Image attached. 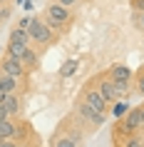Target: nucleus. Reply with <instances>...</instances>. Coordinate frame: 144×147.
<instances>
[{
	"mask_svg": "<svg viewBox=\"0 0 144 147\" xmlns=\"http://www.w3.org/2000/svg\"><path fill=\"white\" fill-rule=\"evenodd\" d=\"M20 60H23V65H25L27 72H35V70L40 67V57H38V53H35V47H25V53L20 55Z\"/></svg>",
	"mask_w": 144,
	"mask_h": 147,
	"instance_id": "nucleus-9",
	"label": "nucleus"
},
{
	"mask_svg": "<svg viewBox=\"0 0 144 147\" xmlns=\"http://www.w3.org/2000/svg\"><path fill=\"white\" fill-rule=\"evenodd\" d=\"M94 85L99 87V92L104 95L109 102H117V100H122V92H119V87H117V82H112L109 80V75L107 72H99V75H94V78H90Z\"/></svg>",
	"mask_w": 144,
	"mask_h": 147,
	"instance_id": "nucleus-7",
	"label": "nucleus"
},
{
	"mask_svg": "<svg viewBox=\"0 0 144 147\" xmlns=\"http://www.w3.org/2000/svg\"><path fill=\"white\" fill-rule=\"evenodd\" d=\"M3 105H5V110L10 112V117H17L20 110H23V97H20V92H8L5 100H3Z\"/></svg>",
	"mask_w": 144,
	"mask_h": 147,
	"instance_id": "nucleus-8",
	"label": "nucleus"
},
{
	"mask_svg": "<svg viewBox=\"0 0 144 147\" xmlns=\"http://www.w3.org/2000/svg\"><path fill=\"white\" fill-rule=\"evenodd\" d=\"M134 90H137L139 95H144V70L137 75V85H134Z\"/></svg>",
	"mask_w": 144,
	"mask_h": 147,
	"instance_id": "nucleus-17",
	"label": "nucleus"
},
{
	"mask_svg": "<svg viewBox=\"0 0 144 147\" xmlns=\"http://www.w3.org/2000/svg\"><path fill=\"white\" fill-rule=\"evenodd\" d=\"M8 18H10V5L8 8H0V23H5Z\"/></svg>",
	"mask_w": 144,
	"mask_h": 147,
	"instance_id": "nucleus-19",
	"label": "nucleus"
},
{
	"mask_svg": "<svg viewBox=\"0 0 144 147\" xmlns=\"http://www.w3.org/2000/svg\"><path fill=\"white\" fill-rule=\"evenodd\" d=\"M42 18H45V23L60 35V32H65L70 25H72L75 13H72V8H65V5H60V3H55V0H52V3L45 8V15H42Z\"/></svg>",
	"mask_w": 144,
	"mask_h": 147,
	"instance_id": "nucleus-1",
	"label": "nucleus"
},
{
	"mask_svg": "<svg viewBox=\"0 0 144 147\" xmlns=\"http://www.w3.org/2000/svg\"><path fill=\"white\" fill-rule=\"evenodd\" d=\"M27 35H30V42L32 45H52L57 40V32L45 23V18H32L30 25H27Z\"/></svg>",
	"mask_w": 144,
	"mask_h": 147,
	"instance_id": "nucleus-4",
	"label": "nucleus"
},
{
	"mask_svg": "<svg viewBox=\"0 0 144 147\" xmlns=\"http://www.w3.org/2000/svg\"><path fill=\"white\" fill-rule=\"evenodd\" d=\"M142 15H144V13H142Z\"/></svg>",
	"mask_w": 144,
	"mask_h": 147,
	"instance_id": "nucleus-29",
	"label": "nucleus"
},
{
	"mask_svg": "<svg viewBox=\"0 0 144 147\" xmlns=\"http://www.w3.org/2000/svg\"><path fill=\"white\" fill-rule=\"evenodd\" d=\"M30 20H32V18H23V20H20V28H25V30H27V25H30Z\"/></svg>",
	"mask_w": 144,
	"mask_h": 147,
	"instance_id": "nucleus-24",
	"label": "nucleus"
},
{
	"mask_svg": "<svg viewBox=\"0 0 144 147\" xmlns=\"http://www.w3.org/2000/svg\"><path fill=\"white\" fill-rule=\"evenodd\" d=\"M10 3H13V0H0V8H8Z\"/></svg>",
	"mask_w": 144,
	"mask_h": 147,
	"instance_id": "nucleus-25",
	"label": "nucleus"
},
{
	"mask_svg": "<svg viewBox=\"0 0 144 147\" xmlns=\"http://www.w3.org/2000/svg\"><path fill=\"white\" fill-rule=\"evenodd\" d=\"M0 140H3V137H0Z\"/></svg>",
	"mask_w": 144,
	"mask_h": 147,
	"instance_id": "nucleus-28",
	"label": "nucleus"
},
{
	"mask_svg": "<svg viewBox=\"0 0 144 147\" xmlns=\"http://www.w3.org/2000/svg\"><path fill=\"white\" fill-rule=\"evenodd\" d=\"M77 67H80V60H77V57H67V60L62 62V67H60L57 75H60L62 80H67V78H72V75L77 72Z\"/></svg>",
	"mask_w": 144,
	"mask_h": 147,
	"instance_id": "nucleus-11",
	"label": "nucleus"
},
{
	"mask_svg": "<svg viewBox=\"0 0 144 147\" xmlns=\"http://www.w3.org/2000/svg\"><path fill=\"white\" fill-rule=\"evenodd\" d=\"M77 100H82L84 105H90L92 110H97V112H102V115H109V107H112V102L107 100L104 95L99 92V87L92 82V80H87L82 87V92H80V97Z\"/></svg>",
	"mask_w": 144,
	"mask_h": 147,
	"instance_id": "nucleus-3",
	"label": "nucleus"
},
{
	"mask_svg": "<svg viewBox=\"0 0 144 147\" xmlns=\"http://www.w3.org/2000/svg\"><path fill=\"white\" fill-rule=\"evenodd\" d=\"M117 147H144V135H127V137H122V140H117L114 142Z\"/></svg>",
	"mask_w": 144,
	"mask_h": 147,
	"instance_id": "nucleus-13",
	"label": "nucleus"
},
{
	"mask_svg": "<svg viewBox=\"0 0 144 147\" xmlns=\"http://www.w3.org/2000/svg\"><path fill=\"white\" fill-rule=\"evenodd\" d=\"M127 110H129V105L124 100H117V102H112V107H109V112H112L114 117H117V120H119V117H124L127 115Z\"/></svg>",
	"mask_w": 144,
	"mask_h": 147,
	"instance_id": "nucleus-15",
	"label": "nucleus"
},
{
	"mask_svg": "<svg viewBox=\"0 0 144 147\" xmlns=\"http://www.w3.org/2000/svg\"><path fill=\"white\" fill-rule=\"evenodd\" d=\"M0 72H5V75H10V78H17L20 82H27V70H25V65H23V60L20 57H13V55H3L0 57Z\"/></svg>",
	"mask_w": 144,
	"mask_h": 147,
	"instance_id": "nucleus-5",
	"label": "nucleus"
},
{
	"mask_svg": "<svg viewBox=\"0 0 144 147\" xmlns=\"http://www.w3.org/2000/svg\"><path fill=\"white\" fill-rule=\"evenodd\" d=\"M0 147H20L17 140H0Z\"/></svg>",
	"mask_w": 144,
	"mask_h": 147,
	"instance_id": "nucleus-20",
	"label": "nucleus"
},
{
	"mask_svg": "<svg viewBox=\"0 0 144 147\" xmlns=\"http://www.w3.org/2000/svg\"><path fill=\"white\" fill-rule=\"evenodd\" d=\"M107 75H109V80H112V82H117L122 97H124V95H127V90H129V85H132V80H134V72H132L127 65L117 62V65H112V67L107 70Z\"/></svg>",
	"mask_w": 144,
	"mask_h": 147,
	"instance_id": "nucleus-6",
	"label": "nucleus"
},
{
	"mask_svg": "<svg viewBox=\"0 0 144 147\" xmlns=\"http://www.w3.org/2000/svg\"><path fill=\"white\" fill-rule=\"evenodd\" d=\"M55 3H60V5H65V8H75L80 0H55Z\"/></svg>",
	"mask_w": 144,
	"mask_h": 147,
	"instance_id": "nucleus-21",
	"label": "nucleus"
},
{
	"mask_svg": "<svg viewBox=\"0 0 144 147\" xmlns=\"http://www.w3.org/2000/svg\"><path fill=\"white\" fill-rule=\"evenodd\" d=\"M52 147H80V145H77L75 140H70L67 135L57 132V135H55V140H52Z\"/></svg>",
	"mask_w": 144,
	"mask_h": 147,
	"instance_id": "nucleus-14",
	"label": "nucleus"
},
{
	"mask_svg": "<svg viewBox=\"0 0 144 147\" xmlns=\"http://www.w3.org/2000/svg\"><path fill=\"white\" fill-rule=\"evenodd\" d=\"M129 5L134 13H144V0H129Z\"/></svg>",
	"mask_w": 144,
	"mask_h": 147,
	"instance_id": "nucleus-18",
	"label": "nucleus"
},
{
	"mask_svg": "<svg viewBox=\"0 0 144 147\" xmlns=\"http://www.w3.org/2000/svg\"><path fill=\"white\" fill-rule=\"evenodd\" d=\"M8 117H10V112L5 110V105L0 102V122H3V120H8Z\"/></svg>",
	"mask_w": 144,
	"mask_h": 147,
	"instance_id": "nucleus-23",
	"label": "nucleus"
},
{
	"mask_svg": "<svg viewBox=\"0 0 144 147\" xmlns=\"http://www.w3.org/2000/svg\"><path fill=\"white\" fill-rule=\"evenodd\" d=\"M0 87L5 92H20V80L17 78H10L5 72H0Z\"/></svg>",
	"mask_w": 144,
	"mask_h": 147,
	"instance_id": "nucleus-12",
	"label": "nucleus"
},
{
	"mask_svg": "<svg viewBox=\"0 0 144 147\" xmlns=\"http://www.w3.org/2000/svg\"><path fill=\"white\" fill-rule=\"evenodd\" d=\"M27 47H30V45H27ZM5 53H8V55H13V57H20V55L25 53V45H15V42H8Z\"/></svg>",
	"mask_w": 144,
	"mask_h": 147,
	"instance_id": "nucleus-16",
	"label": "nucleus"
},
{
	"mask_svg": "<svg viewBox=\"0 0 144 147\" xmlns=\"http://www.w3.org/2000/svg\"><path fill=\"white\" fill-rule=\"evenodd\" d=\"M5 95H8V92H5V90H3V87H0V102L5 100Z\"/></svg>",
	"mask_w": 144,
	"mask_h": 147,
	"instance_id": "nucleus-26",
	"label": "nucleus"
},
{
	"mask_svg": "<svg viewBox=\"0 0 144 147\" xmlns=\"http://www.w3.org/2000/svg\"><path fill=\"white\" fill-rule=\"evenodd\" d=\"M8 42H15V45H25V47H27V45H32V42H30V35H27V30H25V28H20V25L10 30Z\"/></svg>",
	"mask_w": 144,
	"mask_h": 147,
	"instance_id": "nucleus-10",
	"label": "nucleus"
},
{
	"mask_svg": "<svg viewBox=\"0 0 144 147\" xmlns=\"http://www.w3.org/2000/svg\"><path fill=\"white\" fill-rule=\"evenodd\" d=\"M72 115L80 120V125H82L87 132L99 130V127L107 122V115H102V112H97V110H92L90 105H84L82 100H77V102H75V110H72Z\"/></svg>",
	"mask_w": 144,
	"mask_h": 147,
	"instance_id": "nucleus-2",
	"label": "nucleus"
},
{
	"mask_svg": "<svg viewBox=\"0 0 144 147\" xmlns=\"http://www.w3.org/2000/svg\"><path fill=\"white\" fill-rule=\"evenodd\" d=\"M134 20H137V28H139V30L144 32V15L139 13V15H134Z\"/></svg>",
	"mask_w": 144,
	"mask_h": 147,
	"instance_id": "nucleus-22",
	"label": "nucleus"
},
{
	"mask_svg": "<svg viewBox=\"0 0 144 147\" xmlns=\"http://www.w3.org/2000/svg\"><path fill=\"white\" fill-rule=\"evenodd\" d=\"M142 130H144V105H142Z\"/></svg>",
	"mask_w": 144,
	"mask_h": 147,
	"instance_id": "nucleus-27",
	"label": "nucleus"
}]
</instances>
